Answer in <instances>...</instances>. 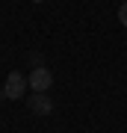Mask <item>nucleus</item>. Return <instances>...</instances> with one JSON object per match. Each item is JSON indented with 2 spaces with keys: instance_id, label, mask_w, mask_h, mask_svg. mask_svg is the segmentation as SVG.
Returning a JSON list of instances; mask_svg holds the SVG:
<instances>
[{
  "instance_id": "obj_1",
  "label": "nucleus",
  "mask_w": 127,
  "mask_h": 133,
  "mask_svg": "<svg viewBox=\"0 0 127 133\" xmlns=\"http://www.w3.org/2000/svg\"><path fill=\"white\" fill-rule=\"evenodd\" d=\"M27 83H30V89H33V92H47V89L53 86V71H50L47 65H38V68L30 71Z\"/></svg>"
},
{
  "instance_id": "obj_2",
  "label": "nucleus",
  "mask_w": 127,
  "mask_h": 133,
  "mask_svg": "<svg viewBox=\"0 0 127 133\" xmlns=\"http://www.w3.org/2000/svg\"><path fill=\"white\" fill-rule=\"evenodd\" d=\"M27 77H24L21 71H9V77H6V86H3V92H6V98L9 101H21L24 98V89H27Z\"/></svg>"
},
{
  "instance_id": "obj_3",
  "label": "nucleus",
  "mask_w": 127,
  "mask_h": 133,
  "mask_svg": "<svg viewBox=\"0 0 127 133\" xmlns=\"http://www.w3.org/2000/svg\"><path fill=\"white\" fill-rule=\"evenodd\" d=\"M27 104H30V109H33L36 115H50L53 112V101H50L47 92H33V95L27 98Z\"/></svg>"
},
{
  "instance_id": "obj_4",
  "label": "nucleus",
  "mask_w": 127,
  "mask_h": 133,
  "mask_svg": "<svg viewBox=\"0 0 127 133\" xmlns=\"http://www.w3.org/2000/svg\"><path fill=\"white\" fill-rule=\"evenodd\" d=\"M118 21L127 27V0H121V6H118Z\"/></svg>"
},
{
  "instance_id": "obj_5",
  "label": "nucleus",
  "mask_w": 127,
  "mask_h": 133,
  "mask_svg": "<svg viewBox=\"0 0 127 133\" xmlns=\"http://www.w3.org/2000/svg\"><path fill=\"white\" fill-rule=\"evenodd\" d=\"M33 3H44V0H33Z\"/></svg>"
}]
</instances>
